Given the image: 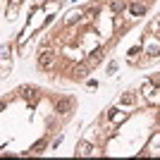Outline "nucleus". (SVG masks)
I'll return each mask as SVG.
<instances>
[{
  "instance_id": "2",
  "label": "nucleus",
  "mask_w": 160,
  "mask_h": 160,
  "mask_svg": "<svg viewBox=\"0 0 160 160\" xmlns=\"http://www.w3.org/2000/svg\"><path fill=\"white\" fill-rule=\"evenodd\" d=\"M74 158H160V67L122 88L74 143Z\"/></svg>"
},
{
  "instance_id": "1",
  "label": "nucleus",
  "mask_w": 160,
  "mask_h": 160,
  "mask_svg": "<svg viewBox=\"0 0 160 160\" xmlns=\"http://www.w3.org/2000/svg\"><path fill=\"white\" fill-rule=\"evenodd\" d=\"M160 0H86L69 7L36 46V74L55 86H81L122 41L153 14Z\"/></svg>"
},
{
  "instance_id": "7",
  "label": "nucleus",
  "mask_w": 160,
  "mask_h": 160,
  "mask_svg": "<svg viewBox=\"0 0 160 160\" xmlns=\"http://www.w3.org/2000/svg\"><path fill=\"white\" fill-rule=\"evenodd\" d=\"M29 0H2V17L7 22H14L22 14V10L27 7Z\"/></svg>"
},
{
  "instance_id": "3",
  "label": "nucleus",
  "mask_w": 160,
  "mask_h": 160,
  "mask_svg": "<svg viewBox=\"0 0 160 160\" xmlns=\"http://www.w3.org/2000/svg\"><path fill=\"white\" fill-rule=\"evenodd\" d=\"M79 112V98L43 84H19L0 96V158L50 153Z\"/></svg>"
},
{
  "instance_id": "5",
  "label": "nucleus",
  "mask_w": 160,
  "mask_h": 160,
  "mask_svg": "<svg viewBox=\"0 0 160 160\" xmlns=\"http://www.w3.org/2000/svg\"><path fill=\"white\" fill-rule=\"evenodd\" d=\"M62 5H65L62 0H41L38 5H33L31 17H27V24L14 36V50H17V55H24L27 46L36 36H43V31L48 29L50 17H53L58 10H62Z\"/></svg>"
},
{
  "instance_id": "4",
  "label": "nucleus",
  "mask_w": 160,
  "mask_h": 160,
  "mask_svg": "<svg viewBox=\"0 0 160 160\" xmlns=\"http://www.w3.org/2000/svg\"><path fill=\"white\" fill-rule=\"evenodd\" d=\"M124 65L134 72L160 65V10H153V14L143 22L141 33L124 53Z\"/></svg>"
},
{
  "instance_id": "6",
  "label": "nucleus",
  "mask_w": 160,
  "mask_h": 160,
  "mask_svg": "<svg viewBox=\"0 0 160 160\" xmlns=\"http://www.w3.org/2000/svg\"><path fill=\"white\" fill-rule=\"evenodd\" d=\"M14 55H17V50H14V41H7L5 46H0V79L10 77Z\"/></svg>"
}]
</instances>
